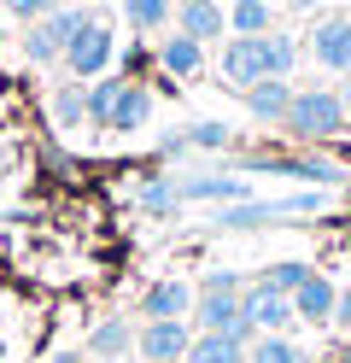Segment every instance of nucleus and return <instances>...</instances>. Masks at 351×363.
Listing matches in <instances>:
<instances>
[{
	"mask_svg": "<svg viewBox=\"0 0 351 363\" xmlns=\"http://www.w3.org/2000/svg\"><path fill=\"white\" fill-rule=\"evenodd\" d=\"M281 129L299 147H328V141H345L351 135V111L340 106L334 88H293V106L281 118Z\"/></svg>",
	"mask_w": 351,
	"mask_h": 363,
	"instance_id": "f03ea898",
	"label": "nucleus"
},
{
	"mask_svg": "<svg viewBox=\"0 0 351 363\" xmlns=\"http://www.w3.org/2000/svg\"><path fill=\"white\" fill-rule=\"evenodd\" d=\"M82 352H88L94 363L129 357V352H135V328H129V316H100V323L88 328V340H82Z\"/></svg>",
	"mask_w": 351,
	"mask_h": 363,
	"instance_id": "2eb2a0df",
	"label": "nucleus"
},
{
	"mask_svg": "<svg viewBox=\"0 0 351 363\" xmlns=\"http://www.w3.org/2000/svg\"><path fill=\"white\" fill-rule=\"evenodd\" d=\"M299 65V41L287 30H269V77H293Z\"/></svg>",
	"mask_w": 351,
	"mask_h": 363,
	"instance_id": "393cba45",
	"label": "nucleus"
},
{
	"mask_svg": "<svg viewBox=\"0 0 351 363\" xmlns=\"http://www.w3.org/2000/svg\"><path fill=\"white\" fill-rule=\"evenodd\" d=\"M111 65H117V30L106 24V12H94L88 24L70 35L59 71H65L70 82H100V77H111Z\"/></svg>",
	"mask_w": 351,
	"mask_h": 363,
	"instance_id": "7ed1b4c3",
	"label": "nucleus"
},
{
	"mask_svg": "<svg viewBox=\"0 0 351 363\" xmlns=\"http://www.w3.org/2000/svg\"><path fill=\"white\" fill-rule=\"evenodd\" d=\"M158 71L170 77V82H194L199 71H205V48L194 35H182V30H170L158 41Z\"/></svg>",
	"mask_w": 351,
	"mask_h": 363,
	"instance_id": "ddd939ff",
	"label": "nucleus"
},
{
	"mask_svg": "<svg viewBox=\"0 0 351 363\" xmlns=\"http://www.w3.org/2000/svg\"><path fill=\"white\" fill-rule=\"evenodd\" d=\"M47 111H53V129L77 135V129L88 123V82H65V88H53V100H47Z\"/></svg>",
	"mask_w": 351,
	"mask_h": 363,
	"instance_id": "f3484780",
	"label": "nucleus"
},
{
	"mask_svg": "<svg viewBox=\"0 0 351 363\" xmlns=\"http://www.w3.org/2000/svg\"><path fill=\"white\" fill-rule=\"evenodd\" d=\"M123 18L135 35H152L164 24H176V0H123Z\"/></svg>",
	"mask_w": 351,
	"mask_h": 363,
	"instance_id": "aec40b11",
	"label": "nucleus"
},
{
	"mask_svg": "<svg viewBox=\"0 0 351 363\" xmlns=\"http://www.w3.org/2000/svg\"><path fill=\"white\" fill-rule=\"evenodd\" d=\"M345 340H351V334H345Z\"/></svg>",
	"mask_w": 351,
	"mask_h": 363,
	"instance_id": "c9c22d12",
	"label": "nucleus"
},
{
	"mask_svg": "<svg viewBox=\"0 0 351 363\" xmlns=\"http://www.w3.org/2000/svg\"><path fill=\"white\" fill-rule=\"evenodd\" d=\"M135 206H147V211H176V206H182L176 176H147V182L135 188Z\"/></svg>",
	"mask_w": 351,
	"mask_h": 363,
	"instance_id": "b1692460",
	"label": "nucleus"
},
{
	"mask_svg": "<svg viewBox=\"0 0 351 363\" xmlns=\"http://www.w3.org/2000/svg\"><path fill=\"white\" fill-rule=\"evenodd\" d=\"M293 323H299V316H293V299H287V293H269V287L246 281V328H252V334H287Z\"/></svg>",
	"mask_w": 351,
	"mask_h": 363,
	"instance_id": "9b49d317",
	"label": "nucleus"
},
{
	"mask_svg": "<svg viewBox=\"0 0 351 363\" xmlns=\"http://www.w3.org/2000/svg\"><path fill=\"white\" fill-rule=\"evenodd\" d=\"M287 6H293V12H322L328 0H287Z\"/></svg>",
	"mask_w": 351,
	"mask_h": 363,
	"instance_id": "c85d7f7f",
	"label": "nucleus"
},
{
	"mask_svg": "<svg viewBox=\"0 0 351 363\" xmlns=\"http://www.w3.org/2000/svg\"><path fill=\"white\" fill-rule=\"evenodd\" d=\"M187 363H246V340H234V334H194Z\"/></svg>",
	"mask_w": 351,
	"mask_h": 363,
	"instance_id": "a211bd4d",
	"label": "nucleus"
},
{
	"mask_svg": "<svg viewBox=\"0 0 351 363\" xmlns=\"http://www.w3.org/2000/svg\"><path fill=\"white\" fill-rule=\"evenodd\" d=\"M53 363H82V352H59V357H53Z\"/></svg>",
	"mask_w": 351,
	"mask_h": 363,
	"instance_id": "7c9ffc66",
	"label": "nucleus"
},
{
	"mask_svg": "<svg viewBox=\"0 0 351 363\" xmlns=\"http://www.w3.org/2000/svg\"><path fill=\"white\" fill-rule=\"evenodd\" d=\"M176 363H187V357H176Z\"/></svg>",
	"mask_w": 351,
	"mask_h": 363,
	"instance_id": "f704fd0d",
	"label": "nucleus"
},
{
	"mask_svg": "<svg viewBox=\"0 0 351 363\" xmlns=\"http://www.w3.org/2000/svg\"><path fill=\"white\" fill-rule=\"evenodd\" d=\"M0 6H6L12 18H23V24H35V18H47L59 0H0Z\"/></svg>",
	"mask_w": 351,
	"mask_h": 363,
	"instance_id": "bb28decb",
	"label": "nucleus"
},
{
	"mask_svg": "<svg viewBox=\"0 0 351 363\" xmlns=\"http://www.w3.org/2000/svg\"><path fill=\"white\" fill-rule=\"evenodd\" d=\"M135 316L140 323H187V316H194V281H182V276L152 281L135 299Z\"/></svg>",
	"mask_w": 351,
	"mask_h": 363,
	"instance_id": "1a4fd4ad",
	"label": "nucleus"
},
{
	"mask_svg": "<svg viewBox=\"0 0 351 363\" xmlns=\"http://www.w3.org/2000/svg\"><path fill=\"white\" fill-rule=\"evenodd\" d=\"M0 363H6V346H0Z\"/></svg>",
	"mask_w": 351,
	"mask_h": 363,
	"instance_id": "72a5a7b5",
	"label": "nucleus"
},
{
	"mask_svg": "<svg viewBox=\"0 0 351 363\" xmlns=\"http://www.w3.org/2000/svg\"><path fill=\"white\" fill-rule=\"evenodd\" d=\"M88 18H94V6H65V0H59L47 18L23 24V59H30V65H65L70 35H77Z\"/></svg>",
	"mask_w": 351,
	"mask_h": 363,
	"instance_id": "20e7f679",
	"label": "nucleus"
},
{
	"mask_svg": "<svg viewBox=\"0 0 351 363\" xmlns=\"http://www.w3.org/2000/svg\"><path fill=\"white\" fill-rule=\"evenodd\" d=\"M334 305H340V287L328 281L322 269H311V281L293 293V316H299V323H311V328H328V323H334Z\"/></svg>",
	"mask_w": 351,
	"mask_h": 363,
	"instance_id": "4468645a",
	"label": "nucleus"
},
{
	"mask_svg": "<svg viewBox=\"0 0 351 363\" xmlns=\"http://www.w3.org/2000/svg\"><path fill=\"white\" fill-rule=\"evenodd\" d=\"M275 12L269 0H228V35H269Z\"/></svg>",
	"mask_w": 351,
	"mask_h": 363,
	"instance_id": "6ab92c4d",
	"label": "nucleus"
},
{
	"mask_svg": "<svg viewBox=\"0 0 351 363\" xmlns=\"http://www.w3.org/2000/svg\"><path fill=\"white\" fill-rule=\"evenodd\" d=\"M311 59L322 65V71H334V77H351V12H322L316 24H311Z\"/></svg>",
	"mask_w": 351,
	"mask_h": 363,
	"instance_id": "6e6552de",
	"label": "nucleus"
},
{
	"mask_svg": "<svg viewBox=\"0 0 351 363\" xmlns=\"http://www.w3.org/2000/svg\"><path fill=\"white\" fill-rule=\"evenodd\" d=\"M152 106H158L152 82H129V77H117V88H111V106H106L100 129H106V135H135V129H147Z\"/></svg>",
	"mask_w": 351,
	"mask_h": 363,
	"instance_id": "0eeeda50",
	"label": "nucleus"
},
{
	"mask_svg": "<svg viewBox=\"0 0 351 363\" xmlns=\"http://www.w3.org/2000/svg\"><path fill=\"white\" fill-rule=\"evenodd\" d=\"M158 65V53L147 48H129V53H117V77H129V82H147V71Z\"/></svg>",
	"mask_w": 351,
	"mask_h": 363,
	"instance_id": "a878e982",
	"label": "nucleus"
},
{
	"mask_svg": "<svg viewBox=\"0 0 351 363\" xmlns=\"http://www.w3.org/2000/svg\"><path fill=\"white\" fill-rule=\"evenodd\" d=\"M287 106H293V82L287 77H264V82L246 88V111H252L257 123H281V118H287Z\"/></svg>",
	"mask_w": 351,
	"mask_h": 363,
	"instance_id": "dca6fc26",
	"label": "nucleus"
},
{
	"mask_svg": "<svg viewBox=\"0 0 351 363\" xmlns=\"http://www.w3.org/2000/svg\"><path fill=\"white\" fill-rule=\"evenodd\" d=\"M311 269H316V264H304V258H275V264L264 269V276H257V287L287 293V299H293V293H299L304 281H311Z\"/></svg>",
	"mask_w": 351,
	"mask_h": 363,
	"instance_id": "412c9836",
	"label": "nucleus"
},
{
	"mask_svg": "<svg viewBox=\"0 0 351 363\" xmlns=\"http://www.w3.org/2000/svg\"><path fill=\"white\" fill-rule=\"evenodd\" d=\"M334 323L351 334V293H340V305H334Z\"/></svg>",
	"mask_w": 351,
	"mask_h": 363,
	"instance_id": "cd10ccee",
	"label": "nucleus"
},
{
	"mask_svg": "<svg viewBox=\"0 0 351 363\" xmlns=\"http://www.w3.org/2000/svg\"><path fill=\"white\" fill-rule=\"evenodd\" d=\"M194 334H234L252 346V328H246V281L234 276V269H211V276L194 287Z\"/></svg>",
	"mask_w": 351,
	"mask_h": 363,
	"instance_id": "f257e3e1",
	"label": "nucleus"
},
{
	"mask_svg": "<svg viewBox=\"0 0 351 363\" xmlns=\"http://www.w3.org/2000/svg\"><path fill=\"white\" fill-rule=\"evenodd\" d=\"M182 135H187V152H223V147H234V129L223 118H199V123H187Z\"/></svg>",
	"mask_w": 351,
	"mask_h": 363,
	"instance_id": "4be33fe9",
	"label": "nucleus"
},
{
	"mask_svg": "<svg viewBox=\"0 0 351 363\" xmlns=\"http://www.w3.org/2000/svg\"><path fill=\"white\" fill-rule=\"evenodd\" d=\"M65 6H94V0H65Z\"/></svg>",
	"mask_w": 351,
	"mask_h": 363,
	"instance_id": "473e14b6",
	"label": "nucleus"
},
{
	"mask_svg": "<svg viewBox=\"0 0 351 363\" xmlns=\"http://www.w3.org/2000/svg\"><path fill=\"white\" fill-rule=\"evenodd\" d=\"M246 363H304V352L293 346V334H257L246 346Z\"/></svg>",
	"mask_w": 351,
	"mask_h": 363,
	"instance_id": "5701e85b",
	"label": "nucleus"
},
{
	"mask_svg": "<svg viewBox=\"0 0 351 363\" xmlns=\"http://www.w3.org/2000/svg\"><path fill=\"white\" fill-rule=\"evenodd\" d=\"M334 94H340V106L351 111V77H340V88H334Z\"/></svg>",
	"mask_w": 351,
	"mask_h": 363,
	"instance_id": "c756f323",
	"label": "nucleus"
},
{
	"mask_svg": "<svg viewBox=\"0 0 351 363\" xmlns=\"http://www.w3.org/2000/svg\"><path fill=\"white\" fill-rule=\"evenodd\" d=\"M234 170L240 176H281V182H311V188H351V170L334 164V158H269V152H257V158H234Z\"/></svg>",
	"mask_w": 351,
	"mask_h": 363,
	"instance_id": "39448f33",
	"label": "nucleus"
},
{
	"mask_svg": "<svg viewBox=\"0 0 351 363\" xmlns=\"http://www.w3.org/2000/svg\"><path fill=\"white\" fill-rule=\"evenodd\" d=\"M187 346H194V323H140L135 328V352L147 363H176V357H187Z\"/></svg>",
	"mask_w": 351,
	"mask_h": 363,
	"instance_id": "9d476101",
	"label": "nucleus"
},
{
	"mask_svg": "<svg viewBox=\"0 0 351 363\" xmlns=\"http://www.w3.org/2000/svg\"><path fill=\"white\" fill-rule=\"evenodd\" d=\"M340 363H351V340H345V346H340Z\"/></svg>",
	"mask_w": 351,
	"mask_h": 363,
	"instance_id": "2f4dec72",
	"label": "nucleus"
},
{
	"mask_svg": "<svg viewBox=\"0 0 351 363\" xmlns=\"http://www.w3.org/2000/svg\"><path fill=\"white\" fill-rule=\"evenodd\" d=\"M176 30L194 35L199 48H211V41L228 35V12L217 6V0H176Z\"/></svg>",
	"mask_w": 351,
	"mask_h": 363,
	"instance_id": "f8f14e48",
	"label": "nucleus"
},
{
	"mask_svg": "<svg viewBox=\"0 0 351 363\" xmlns=\"http://www.w3.org/2000/svg\"><path fill=\"white\" fill-rule=\"evenodd\" d=\"M217 77L228 88H246L269 77V35H223V53H217Z\"/></svg>",
	"mask_w": 351,
	"mask_h": 363,
	"instance_id": "423d86ee",
	"label": "nucleus"
}]
</instances>
